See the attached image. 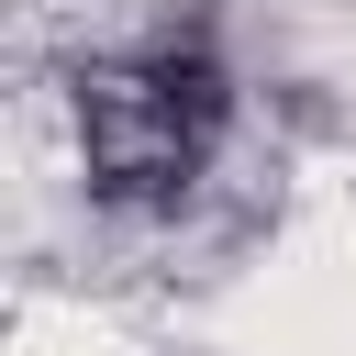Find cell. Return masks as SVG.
<instances>
[{
  "instance_id": "cell-1",
  "label": "cell",
  "mask_w": 356,
  "mask_h": 356,
  "mask_svg": "<svg viewBox=\"0 0 356 356\" xmlns=\"http://www.w3.org/2000/svg\"><path fill=\"white\" fill-rule=\"evenodd\" d=\"M234 134V67L200 33L122 44L78 67V178L100 211H178Z\"/></svg>"
}]
</instances>
